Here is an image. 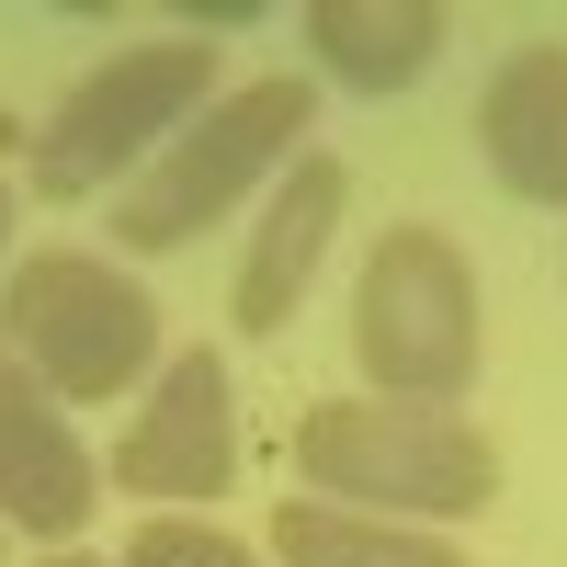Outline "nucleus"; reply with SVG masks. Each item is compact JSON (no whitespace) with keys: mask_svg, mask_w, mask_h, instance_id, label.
<instances>
[{"mask_svg":"<svg viewBox=\"0 0 567 567\" xmlns=\"http://www.w3.org/2000/svg\"><path fill=\"white\" fill-rule=\"evenodd\" d=\"M103 511V465L69 432V409L34 386L23 363H0V534H34L45 556L91 534Z\"/></svg>","mask_w":567,"mask_h":567,"instance_id":"0eeeda50","label":"nucleus"},{"mask_svg":"<svg viewBox=\"0 0 567 567\" xmlns=\"http://www.w3.org/2000/svg\"><path fill=\"white\" fill-rule=\"evenodd\" d=\"M0 556H12V534H0Z\"/></svg>","mask_w":567,"mask_h":567,"instance_id":"2eb2a0df","label":"nucleus"},{"mask_svg":"<svg viewBox=\"0 0 567 567\" xmlns=\"http://www.w3.org/2000/svg\"><path fill=\"white\" fill-rule=\"evenodd\" d=\"M239 477V386H227V352L194 341L148 374V398L125 409V432L103 454V488L148 499V511H205Z\"/></svg>","mask_w":567,"mask_h":567,"instance_id":"423d86ee","label":"nucleus"},{"mask_svg":"<svg viewBox=\"0 0 567 567\" xmlns=\"http://www.w3.org/2000/svg\"><path fill=\"white\" fill-rule=\"evenodd\" d=\"M45 567H103V556H80V545H58V556H45Z\"/></svg>","mask_w":567,"mask_h":567,"instance_id":"4468645a","label":"nucleus"},{"mask_svg":"<svg viewBox=\"0 0 567 567\" xmlns=\"http://www.w3.org/2000/svg\"><path fill=\"white\" fill-rule=\"evenodd\" d=\"M0 363H23L58 409L136 398L159 352V296L103 250H23L0 272Z\"/></svg>","mask_w":567,"mask_h":567,"instance_id":"7ed1b4c3","label":"nucleus"},{"mask_svg":"<svg viewBox=\"0 0 567 567\" xmlns=\"http://www.w3.org/2000/svg\"><path fill=\"white\" fill-rule=\"evenodd\" d=\"M307 125H318V80H239L171 136V148L125 182L114 205V250L125 261H159V250H194L205 227H227L261 182H284L307 159Z\"/></svg>","mask_w":567,"mask_h":567,"instance_id":"f03ea898","label":"nucleus"},{"mask_svg":"<svg viewBox=\"0 0 567 567\" xmlns=\"http://www.w3.org/2000/svg\"><path fill=\"white\" fill-rule=\"evenodd\" d=\"M352 363L363 398H409V409H454L488 363V307H477V261L454 227L409 216L363 250L352 272Z\"/></svg>","mask_w":567,"mask_h":567,"instance_id":"20e7f679","label":"nucleus"},{"mask_svg":"<svg viewBox=\"0 0 567 567\" xmlns=\"http://www.w3.org/2000/svg\"><path fill=\"white\" fill-rule=\"evenodd\" d=\"M272 567H477V556L454 534L374 523V511H341V499H284L272 511Z\"/></svg>","mask_w":567,"mask_h":567,"instance_id":"9b49d317","label":"nucleus"},{"mask_svg":"<svg viewBox=\"0 0 567 567\" xmlns=\"http://www.w3.org/2000/svg\"><path fill=\"white\" fill-rule=\"evenodd\" d=\"M216 103V45L205 34H148V45H114L91 80H69V103L34 125L23 182L45 205H91L103 182H136L182 125Z\"/></svg>","mask_w":567,"mask_h":567,"instance_id":"39448f33","label":"nucleus"},{"mask_svg":"<svg viewBox=\"0 0 567 567\" xmlns=\"http://www.w3.org/2000/svg\"><path fill=\"white\" fill-rule=\"evenodd\" d=\"M0 272H12V182H0Z\"/></svg>","mask_w":567,"mask_h":567,"instance_id":"ddd939ff","label":"nucleus"},{"mask_svg":"<svg viewBox=\"0 0 567 567\" xmlns=\"http://www.w3.org/2000/svg\"><path fill=\"white\" fill-rule=\"evenodd\" d=\"M341 216H352V171L329 159V148H307L296 171H284V194L261 205L250 250H239V296H227V318H239V341H272V329H284V318L307 307V284H318L329 239H341Z\"/></svg>","mask_w":567,"mask_h":567,"instance_id":"6e6552de","label":"nucleus"},{"mask_svg":"<svg viewBox=\"0 0 567 567\" xmlns=\"http://www.w3.org/2000/svg\"><path fill=\"white\" fill-rule=\"evenodd\" d=\"M443 34H454L443 0H307L318 69L352 80V91H409L420 69L443 58Z\"/></svg>","mask_w":567,"mask_h":567,"instance_id":"9d476101","label":"nucleus"},{"mask_svg":"<svg viewBox=\"0 0 567 567\" xmlns=\"http://www.w3.org/2000/svg\"><path fill=\"white\" fill-rule=\"evenodd\" d=\"M477 159L511 205H567V45H511L488 69Z\"/></svg>","mask_w":567,"mask_h":567,"instance_id":"1a4fd4ad","label":"nucleus"},{"mask_svg":"<svg viewBox=\"0 0 567 567\" xmlns=\"http://www.w3.org/2000/svg\"><path fill=\"white\" fill-rule=\"evenodd\" d=\"M114 567H261V545H239L227 523H205V511H148Z\"/></svg>","mask_w":567,"mask_h":567,"instance_id":"f8f14e48","label":"nucleus"},{"mask_svg":"<svg viewBox=\"0 0 567 567\" xmlns=\"http://www.w3.org/2000/svg\"><path fill=\"white\" fill-rule=\"evenodd\" d=\"M296 488L374 511V523H477L499 499V443L465 409H409V398H318L296 420Z\"/></svg>","mask_w":567,"mask_h":567,"instance_id":"f257e3e1","label":"nucleus"}]
</instances>
